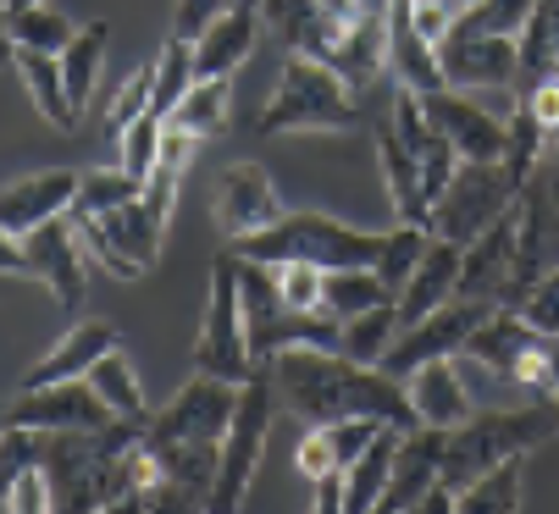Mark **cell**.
<instances>
[{
  "instance_id": "ee69618b",
  "label": "cell",
  "mask_w": 559,
  "mask_h": 514,
  "mask_svg": "<svg viewBox=\"0 0 559 514\" xmlns=\"http://www.w3.org/2000/svg\"><path fill=\"white\" fill-rule=\"evenodd\" d=\"M45 459V432H34V426H7L0 432V492H7L23 470H34Z\"/></svg>"
},
{
  "instance_id": "83f0119b",
  "label": "cell",
  "mask_w": 559,
  "mask_h": 514,
  "mask_svg": "<svg viewBox=\"0 0 559 514\" xmlns=\"http://www.w3.org/2000/svg\"><path fill=\"white\" fill-rule=\"evenodd\" d=\"M393 449H399V426H382V432L366 443V454L344 470V514H377L388 476H393Z\"/></svg>"
},
{
  "instance_id": "52a82bcc",
  "label": "cell",
  "mask_w": 559,
  "mask_h": 514,
  "mask_svg": "<svg viewBox=\"0 0 559 514\" xmlns=\"http://www.w3.org/2000/svg\"><path fill=\"white\" fill-rule=\"evenodd\" d=\"M515 194H521V189L510 183L504 160H460L454 178H449V189L432 200V232L465 249L476 232H488V227L515 205Z\"/></svg>"
},
{
  "instance_id": "e575fe53",
  "label": "cell",
  "mask_w": 559,
  "mask_h": 514,
  "mask_svg": "<svg viewBox=\"0 0 559 514\" xmlns=\"http://www.w3.org/2000/svg\"><path fill=\"white\" fill-rule=\"evenodd\" d=\"M12 45L17 50H50V56H61L67 45H72V17L67 12H56V7H45V0H34V7H12Z\"/></svg>"
},
{
  "instance_id": "8fae6325",
  "label": "cell",
  "mask_w": 559,
  "mask_h": 514,
  "mask_svg": "<svg viewBox=\"0 0 559 514\" xmlns=\"http://www.w3.org/2000/svg\"><path fill=\"white\" fill-rule=\"evenodd\" d=\"M233 404H238V382L194 371L162 409L150 415L144 438H205V443H222L227 420H233Z\"/></svg>"
},
{
  "instance_id": "74e56055",
  "label": "cell",
  "mask_w": 559,
  "mask_h": 514,
  "mask_svg": "<svg viewBox=\"0 0 559 514\" xmlns=\"http://www.w3.org/2000/svg\"><path fill=\"white\" fill-rule=\"evenodd\" d=\"M194 89V45L189 39H167L162 61H155V95H150V111L155 117H167L178 111V100Z\"/></svg>"
},
{
  "instance_id": "bcb514c9",
  "label": "cell",
  "mask_w": 559,
  "mask_h": 514,
  "mask_svg": "<svg viewBox=\"0 0 559 514\" xmlns=\"http://www.w3.org/2000/svg\"><path fill=\"white\" fill-rule=\"evenodd\" d=\"M0 509H7V514H45V509H56V492H50L45 465L23 470V476L7 487V492H0Z\"/></svg>"
},
{
  "instance_id": "f1b7e54d",
  "label": "cell",
  "mask_w": 559,
  "mask_h": 514,
  "mask_svg": "<svg viewBox=\"0 0 559 514\" xmlns=\"http://www.w3.org/2000/svg\"><path fill=\"white\" fill-rule=\"evenodd\" d=\"M106 39H111V28L106 23H84L72 34V45L61 50V83H67V100H72V111L84 117V106L95 100V89H100V72H106Z\"/></svg>"
},
{
  "instance_id": "db71d44e",
  "label": "cell",
  "mask_w": 559,
  "mask_h": 514,
  "mask_svg": "<svg viewBox=\"0 0 559 514\" xmlns=\"http://www.w3.org/2000/svg\"><path fill=\"white\" fill-rule=\"evenodd\" d=\"M316 7H322V17H333V23H355L366 12V0H316Z\"/></svg>"
},
{
  "instance_id": "2e32d148",
  "label": "cell",
  "mask_w": 559,
  "mask_h": 514,
  "mask_svg": "<svg viewBox=\"0 0 559 514\" xmlns=\"http://www.w3.org/2000/svg\"><path fill=\"white\" fill-rule=\"evenodd\" d=\"M443 454H449V432H443V426H411V432H399L393 476H388V492H382L377 514H411L427 498V487L443 481Z\"/></svg>"
},
{
  "instance_id": "f6af8a7d",
  "label": "cell",
  "mask_w": 559,
  "mask_h": 514,
  "mask_svg": "<svg viewBox=\"0 0 559 514\" xmlns=\"http://www.w3.org/2000/svg\"><path fill=\"white\" fill-rule=\"evenodd\" d=\"M261 17L277 28V39H283L288 50H299L305 34L322 23V7H316V0H261Z\"/></svg>"
},
{
  "instance_id": "7dc6e473",
  "label": "cell",
  "mask_w": 559,
  "mask_h": 514,
  "mask_svg": "<svg viewBox=\"0 0 559 514\" xmlns=\"http://www.w3.org/2000/svg\"><path fill=\"white\" fill-rule=\"evenodd\" d=\"M416 166H421V200L432 205L443 189H449V178H454V166H460V155H454V144L443 139V133H432V144L416 155Z\"/></svg>"
},
{
  "instance_id": "6f0895ef",
  "label": "cell",
  "mask_w": 559,
  "mask_h": 514,
  "mask_svg": "<svg viewBox=\"0 0 559 514\" xmlns=\"http://www.w3.org/2000/svg\"><path fill=\"white\" fill-rule=\"evenodd\" d=\"M7 426H12V415H7V404H0V432H7Z\"/></svg>"
},
{
  "instance_id": "603a6c76",
  "label": "cell",
  "mask_w": 559,
  "mask_h": 514,
  "mask_svg": "<svg viewBox=\"0 0 559 514\" xmlns=\"http://www.w3.org/2000/svg\"><path fill=\"white\" fill-rule=\"evenodd\" d=\"M405 393L416 404V420L421 426H443V432H454V426H465L476 409H471V387L460 376L454 360H427L405 376Z\"/></svg>"
},
{
  "instance_id": "680465c9",
  "label": "cell",
  "mask_w": 559,
  "mask_h": 514,
  "mask_svg": "<svg viewBox=\"0 0 559 514\" xmlns=\"http://www.w3.org/2000/svg\"><path fill=\"white\" fill-rule=\"evenodd\" d=\"M554 404H559V360H554Z\"/></svg>"
},
{
  "instance_id": "f907efd6",
  "label": "cell",
  "mask_w": 559,
  "mask_h": 514,
  "mask_svg": "<svg viewBox=\"0 0 559 514\" xmlns=\"http://www.w3.org/2000/svg\"><path fill=\"white\" fill-rule=\"evenodd\" d=\"M521 106H526V111L537 117V128L554 139V133H559V72H554V77H543L532 95H521Z\"/></svg>"
},
{
  "instance_id": "d4e9b609",
  "label": "cell",
  "mask_w": 559,
  "mask_h": 514,
  "mask_svg": "<svg viewBox=\"0 0 559 514\" xmlns=\"http://www.w3.org/2000/svg\"><path fill=\"white\" fill-rule=\"evenodd\" d=\"M532 343H543V337H537V332H532V326L510 310V304H499L483 326H476V332L465 337V349H460V355H465V360H476L488 376L510 382V376H515V360L532 349Z\"/></svg>"
},
{
  "instance_id": "9a60e30c",
  "label": "cell",
  "mask_w": 559,
  "mask_h": 514,
  "mask_svg": "<svg viewBox=\"0 0 559 514\" xmlns=\"http://www.w3.org/2000/svg\"><path fill=\"white\" fill-rule=\"evenodd\" d=\"M432 128L454 144L460 160H504V144H510V122L493 117L488 106H476L471 95L460 89H438V95H421Z\"/></svg>"
},
{
  "instance_id": "60d3db41",
  "label": "cell",
  "mask_w": 559,
  "mask_h": 514,
  "mask_svg": "<svg viewBox=\"0 0 559 514\" xmlns=\"http://www.w3.org/2000/svg\"><path fill=\"white\" fill-rule=\"evenodd\" d=\"M162 133H167V117H155V111H144L122 139H117V166L128 171V178H150L155 171V155H162Z\"/></svg>"
},
{
  "instance_id": "cb8c5ba5",
  "label": "cell",
  "mask_w": 559,
  "mask_h": 514,
  "mask_svg": "<svg viewBox=\"0 0 559 514\" xmlns=\"http://www.w3.org/2000/svg\"><path fill=\"white\" fill-rule=\"evenodd\" d=\"M454 288H460V243H449V238L432 232V243H427V254H421L416 277L399 288V299H393L399 326H416L421 315H432L438 304H449Z\"/></svg>"
},
{
  "instance_id": "ffe728a7",
  "label": "cell",
  "mask_w": 559,
  "mask_h": 514,
  "mask_svg": "<svg viewBox=\"0 0 559 514\" xmlns=\"http://www.w3.org/2000/svg\"><path fill=\"white\" fill-rule=\"evenodd\" d=\"M377 432H382V420H371V415H338V420L310 426V438L294 449V470L305 481L328 476V470H349Z\"/></svg>"
},
{
  "instance_id": "277c9868",
  "label": "cell",
  "mask_w": 559,
  "mask_h": 514,
  "mask_svg": "<svg viewBox=\"0 0 559 514\" xmlns=\"http://www.w3.org/2000/svg\"><path fill=\"white\" fill-rule=\"evenodd\" d=\"M360 117L355 106V89L305 50H294L277 72V89L266 100V111L255 117V133L261 139H277V133H338Z\"/></svg>"
},
{
  "instance_id": "f5cc1de1",
  "label": "cell",
  "mask_w": 559,
  "mask_h": 514,
  "mask_svg": "<svg viewBox=\"0 0 559 514\" xmlns=\"http://www.w3.org/2000/svg\"><path fill=\"white\" fill-rule=\"evenodd\" d=\"M0 277H28V254H23V238L0 227Z\"/></svg>"
},
{
  "instance_id": "5bb4252c",
  "label": "cell",
  "mask_w": 559,
  "mask_h": 514,
  "mask_svg": "<svg viewBox=\"0 0 559 514\" xmlns=\"http://www.w3.org/2000/svg\"><path fill=\"white\" fill-rule=\"evenodd\" d=\"M438 67L449 89H510L515 83V39L510 34H471L454 23V34L438 45Z\"/></svg>"
},
{
  "instance_id": "7bdbcfd3",
  "label": "cell",
  "mask_w": 559,
  "mask_h": 514,
  "mask_svg": "<svg viewBox=\"0 0 559 514\" xmlns=\"http://www.w3.org/2000/svg\"><path fill=\"white\" fill-rule=\"evenodd\" d=\"M532 12H537V0H483V7L460 12V28H471V34H510L515 39Z\"/></svg>"
},
{
  "instance_id": "91938a15",
  "label": "cell",
  "mask_w": 559,
  "mask_h": 514,
  "mask_svg": "<svg viewBox=\"0 0 559 514\" xmlns=\"http://www.w3.org/2000/svg\"><path fill=\"white\" fill-rule=\"evenodd\" d=\"M7 7H34V0H7Z\"/></svg>"
},
{
  "instance_id": "8d00e7d4",
  "label": "cell",
  "mask_w": 559,
  "mask_h": 514,
  "mask_svg": "<svg viewBox=\"0 0 559 514\" xmlns=\"http://www.w3.org/2000/svg\"><path fill=\"white\" fill-rule=\"evenodd\" d=\"M139 194H144V183H139V178H128L122 166H95V171H84V178H78L72 216L84 222V216L117 211V205H128V200H139Z\"/></svg>"
},
{
  "instance_id": "b9f144b4",
  "label": "cell",
  "mask_w": 559,
  "mask_h": 514,
  "mask_svg": "<svg viewBox=\"0 0 559 514\" xmlns=\"http://www.w3.org/2000/svg\"><path fill=\"white\" fill-rule=\"evenodd\" d=\"M537 337H548V343H559V266H548L526 294H521V304H510Z\"/></svg>"
},
{
  "instance_id": "9f6ffc18",
  "label": "cell",
  "mask_w": 559,
  "mask_h": 514,
  "mask_svg": "<svg viewBox=\"0 0 559 514\" xmlns=\"http://www.w3.org/2000/svg\"><path fill=\"white\" fill-rule=\"evenodd\" d=\"M454 7H460V12H471V7H483V0H454Z\"/></svg>"
},
{
  "instance_id": "c3c4849f",
  "label": "cell",
  "mask_w": 559,
  "mask_h": 514,
  "mask_svg": "<svg viewBox=\"0 0 559 514\" xmlns=\"http://www.w3.org/2000/svg\"><path fill=\"white\" fill-rule=\"evenodd\" d=\"M277 272V294L294 310H322V272L316 266H272Z\"/></svg>"
},
{
  "instance_id": "ac0fdd59",
  "label": "cell",
  "mask_w": 559,
  "mask_h": 514,
  "mask_svg": "<svg viewBox=\"0 0 559 514\" xmlns=\"http://www.w3.org/2000/svg\"><path fill=\"white\" fill-rule=\"evenodd\" d=\"M78 178L84 171L72 166H50V171H34V178H17L0 189V227L7 232H34L56 216H72V200H78Z\"/></svg>"
},
{
  "instance_id": "681fc988",
  "label": "cell",
  "mask_w": 559,
  "mask_h": 514,
  "mask_svg": "<svg viewBox=\"0 0 559 514\" xmlns=\"http://www.w3.org/2000/svg\"><path fill=\"white\" fill-rule=\"evenodd\" d=\"M222 12H227V0H178V7H173V39L194 45Z\"/></svg>"
},
{
  "instance_id": "30bf717a",
  "label": "cell",
  "mask_w": 559,
  "mask_h": 514,
  "mask_svg": "<svg viewBox=\"0 0 559 514\" xmlns=\"http://www.w3.org/2000/svg\"><path fill=\"white\" fill-rule=\"evenodd\" d=\"M7 415H12V426H34V432H100V426L117 420L90 376L50 382V387H17Z\"/></svg>"
},
{
  "instance_id": "f546056e",
  "label": "cell",
  "mask_w": 559,
  "mask_h": 514,
  "mask_svg": "<svg viewBox=\"0 0 559 514\" xmlns=\"http://www.w3.org/2000/svg\"><path fill=\"white\" fill-rule=\"evenodd\" d=\"M90 382H95V393L111 404V415L117 420H139V426H150V398H144V382H139V371H133V360L122 355V343L111 355H100L95 360V371H90Z\"/></svg>"
},
{
  "instance_id": "7a4b0ae2",
  "label": "cell",
  "mask_w": 559,
  "mask_h": 514,
  "mask_svg": "<svg viewBox=\"0 0 559 514\" xmlns=\"http://www.w3.org/2000/svg\"><path fill=\"white\" fill-rule=\"evenodd\" d=\"M245 261H261V266H316V272H349V266H371L377 249H382V232H366V227H349L338 216H322V211H283L272 227L250 232L233 243Z\"/></svg>"
},
{
  "instance_id": "816d5d0a",
  "label": "cell",
  "mask_w": 559,
  "mask_h": 514,
  "mask_svg": "<svg viewBox=\"0 0 559 514\" xmlns=\"http://www.w3.org/2000/svg\"><path fill=\"white\" fill-rule=\"evenodd\" d=\"M316 514H338L344 509V470H328V476H316Z\"/></svg>"
},
{
  "instance_id": "5b68a950",
  "label": "cell",
  "mask_w": 559,
  "mask_h": 514,
  "mask_svg": "<svg viewBox=\"0 0 559 514\" xmlns=\"http://www.w3.org/2000/svg\"><path fill=\"white\" fill-rule=\"evenodd\" d=\"M272 420H277V387H272V371L261 366L250 382H238V404H233V420H227V432H222L211 514H238V503H245V492H250V481L261 470Z\"/></svg>"
},
{
  "instance_id": "94428289",
  "label": "cell",
  "mask_w": 559,
  "mask_h": 514,
  "mask_svg": "<svg viewBox=\"0 0 559 514\" xmlns=\"http://www.w3.org/2000/svg\"><path fill=\"white\" fill-rule=\"evenodd\" d=\"M548 171H554V183H559V166H548Z\"/></svg>"
},
{
  "instance_id": "ba28073f",
  "label": "cell",
  "mask_w": 559,
  "mask_h": 514,
  "mask_svg": "<svg viewBox=\"0 0 559 514\" xmlns=\"http://www.w3.org/2000/svg\"><path fill=\"white\" fill-rule=\"evenodd\" d=\"M493 310H499L493 299H460V294H454L449 304H438V310L421 315L416 326H399V337L388 343V355H382V371L405 382V376H411L416 366H427V360H454V355L465 349V337L483 326Z\"/></svg>"
},
{
  "instance_id": "8992f818",
  "label": "cell",
  "mask_w": 559,
  "mask_h": 514,
  "mask_svg": "<svg viewBox=\"0 0 559 514\" xmlns=\"http://www.w3.org/2000/svg\"><path fill=\"white\" fill-rule=\"evenodd\" d=\"M194 371L222 376V382H250L261 371L250 355L233 254H216V266H211V294H205V315H200V337H194Z\"/></svg>"
},
{
  "instance_id": "4dcf8cb0",
  "label": "cell",
  "mask_w": 559,
  "mask_h": 514,
  "mask_svg": "<svg viewBox=\"0 0 559 514\" xmlns=\"http://www.w3.org/2000/svg\"><path fill=\"white\" fill-rule=\"evenodd\" d=\"M427 243H432V227H411V222H399V227H388V232H382V249H377L371 272L382 277V288H388L393 299H399V288H405V283L416 277Z\"/></svg>"
},
{
  "instance_id": "7c38bea8",
  "label": "cell",
  "mask_w": 559,
  "mask_h": 514,
  "mask_svg": "<svg viewBox=\"0 0 559 514\" xmlns=\"http://www.w3.org/2000/svg\"><path fill=\"white\" fill-rule=\"evenodd\" d=\"M78 243H84V232H78V222H67V216H56V222H45V227L23 232L28 277H39V283L56 294V304H61L67 315L84 310V294H90L84 249H78Z\"/></svg>"
},
{
  "instance_id": "836d02e7",
  "label": "cell",
  "mask_w": 559,
  "mask_h": 514,
  "mask_svg": "<svg viewBox=\"0 0 559 514\" xmlns=\"http://www.w3.org/2000/svg\"><path fill=\"white\" fill-rule=\"evenodd\" d=\"M521 509V459H504L460 487V514H515Z\"/></svg>"
},
{
  "instance_id": "d6a6232c",
  "label": "cell",
  "mask_w": 559,
  "mask_h": 514,
  "mask_svg": "<svg viewBox=\"0 0 559 514\" xmlns=\"http://www.w3.org/2000/svg\"><path fill=\"white\" fill-rule=\"evenodd\" d=\"M227 111H233V77H194V89L178 100L173 122L189 128L194 139H216L227 128Z\"/></svg>"
},
{
  "instance_id": "484cf974",
  "label": "cell",
  "mask_w": 559,
  "mask_h": 514,
  "mask_svg": "<svg viewBox=\"0 0 559 514\" xmlns=\"http://www.w3.org/2000/svg\"><path fill=\"white\" fill-rule=\"evenodd\" d=\"M377 160H382V183H388L393 216L411 222V227H432V205L421 200V166H416V155L405 150V139L393 133L388 117L377 122Z\"/></svg>"
},
{
  "instance_id": "6da1fadb",
  "label": "cell",
  "mask_w": 559,
  "mask_h": 514,
  "mask_svg": "<svg viewBox=\"0 0 559 514\" xmlns=\"http://www.w3.org/2000/svg\"><path fill=\"white\" fill-rule=\"evenodd\" d=\"M272 371V387H277V404L294 409L299 420L322 426V420H338V415H371L382 426H399L411 432L416 420V404L405 393V382L388 376L382 366H360V360H338L333 349H316V343H294V349H277L266 360Z\"/></svg>"
},
{
  "instance_id": "f35d334b",
  "label": "cell",
  "mask_w": 559,
  "mask_h": 514,
  "mask_svg": "<svg viewBox=\"0 0 559 514\" xmlns=\"http://www.w3.org/2000/svg\"><path fill=\"white\" fill-rule=\"evenodd\" d=\"M543 155H548V133H543V128H537V117L515 100L510 144H504V171H510V183H515V189H526V183H532V171L543 166Z\"/></svg>"
},
{
  "instance_id": "44dd1931",
  "label": "cell",
  "mask_w": 559,
  "mask_h": 514,
  "mask_svg": "<svg viewBox=\"0 0 559 514\" xmlns=\"http://www.w3.org/2000/svg\"><path fill=\"white\" fill-rule=\"evenodd\" d=\"M382 7H388V72L405 83V89H416V95L449 89L443 67H438V50L421 39V28L411 17V0H382Z\"/></svg>"
},
{
  "instance_id": "e0dca14e",
  "label": "cell",
  "mask_w": 559,
  "mask_h": 514,
  "mask_svg": "<svg viewBox=\"0 0 559 514\" xmlns=\"http://www.w3.org/2000/svg\"><path fill=\"white\" fill-rule=\"evenodd\" d=\"M510 277H515V205L488 232H476L460 249V288L454 294L460 299H493V304H504Z\"/></svg>"
},
{
  "instance_id": "7402d4cb",
  "label": "cell",
  "mask_w": 559,
  "mask_h": 514,
  "mask_svg": "<svg viewBox=\"0 0 559 514\" xmlns=\"http://www.w3.org/2000/svg\"><path fill=\"white\" fill-rule=\"evenodd\" d=\"M117 326L111 321H72V332L56 343V349L23 371V387H50V382H78V376H90L100 355L117 349Z\"/></svg>"
},
{
  "instance_id": "4316f807",
  "label": "cell",
  "mask_w": 559,
  "mask_h": 514,
  "mask_svg": "<svg viewBox=\"0 0 559 514\" xmlns=\"http://www.w3.org/2000/svg\"><path fill=\"white\" fill-rule=\"evenodd\" d=\"M12 67H17V77H23L34 111H39L50 128L72 133V128H78V111H72L67 83H61V56H50V50H12Z\"/></svg>"
},
{
  "instance_id": "d6986e66",
  "label": "cell",
  "mask_w": 559,
  "mask_h": 514,
  "mask_svg": "<svg viewBox=\"0 0 559 514\" xmlns=\"http://www.w3.org/2000/svg\"><path fill=\"white\" fill-rule=\"evenodd\" d=\"M261 0H227V12L194 39V77H233L255 56Z\"/></svg>"
},
{
  "instance_id": "4fadbf2b",
  "label": "cell",
  "mask_w": 559,
  "mask_h": 514,
  "mask_svg": "<svg viewBox=\"0 0 559 514\" xmlns=\"http://www.w3.org/2000/svg\"><path fill=\"white\" fill-rule=\"evenodd\" d=\"M283 216V200H277V183L272 171L255 166V160H233L222 178H216V200H211V222L222 238H250L261 227H272Z\"/></svg>"
},
{
  "instance_id": "ab89813d",
  "label": "cell",
  "mask_w": 559,
  "mask_h": 514,
  "mask_svg": "<svg viewBox=\"0 0 559 514\" xmlns=\"http://www.w3.org/2000/svg\"><path fill=\"white\" fill-rule=\"evenodd\" d=\"M150 95H155V61L133 67V72L122 77V89L111 95V106H106V139H111V144L150 111Z\"/></svg>"
},
{
  "instance_id": "3957f363",
  "label": "cell",
  "mask_w": 559,
  "mask_h": 514,
  "mask_svg": "<svg viewBox=\"0 0 559 514\" xmlns=\"http://www.w3.org/2000/svg\"><path fill=\"white\" fill-rule=\"evenodd\" d=\"M548 438H559V404L554 398H526L515 409H488L471 415L465 426L449 432V454H443V481L460 492L465 481H476L483 470L504 465V459H526L532 449H543Z\"/></svg>"
},
{
  "instance_id": "1f68e13d",
  "label": "cell",
  "mask_w": 559,
  "mask_h": 514,
  "mask_svg": "<svg viewBox=\"0 0 559 514\" xmlns=\"http://www.w3.org/2000/svg\"><path fill=\"white\" fill-rule=\"evenodd\" d=\"M393 294L382 288V277L371 266H349V272H322V310L349 321V315H366L377 304H388Z\"/></svg>"
},
{
  "instance_id": "9c48e42d",
  "label": "cell",
  "mask_w": 559,
  "mask_h": 514,
  "mask_svg": "<svg viewBox=\"0 0 559 514\" xmlns=\"http://www.w3.org/2000/svg\"><path fill=\"white\" fill-rule=\"evenodd\" d=\"M72 222H78V216H72ZM78 232H84V243L95 249V261H100L111 277H122V283L144 277V272L155 266V254H162V238H167V227L144 211V200H128V205H117V211L84 216V222H78Z\"/></svg>"
},
{
  "instance_id": "d590c367",
  "label": "cell",
  "mask_w": 559,
  "mask_h": 514,
  "mask_svg": "<svg viewBox=\"0 0 559 514\" xmlns=\"http://www.w3.org/2000/svg\"><path fill=\"white\" fill-rule=\"evenodd\" d=\"M393 337H399V310H393V299H388V304H377V310L344 321L338 349H344L349 360H360V366H382V355H388Z\"/></svg>"
},
{
  "instance_id": "11a10c76",
  "label": "cell",
  "mask_w": 559,
  "mask_h": 514,
  "mask_svg": "<svg viewBox=\"0 0 559 514\" xmlns=\"http://www.w3.org/2000/svg\"><path fill=\"white\" fill-rule=\"evenodd\" d=\"M7 17H12V7L0 0V67H7V61H12V50H17V45H12V23H7Z\"/></svg>"
}]
</instances>
